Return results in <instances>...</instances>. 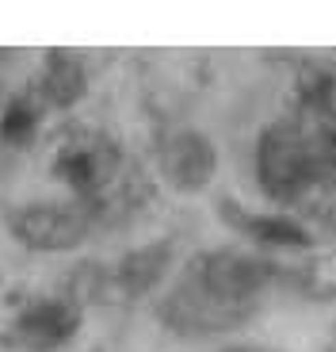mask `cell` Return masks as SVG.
Wrapping results in <instances>:
<instances>
[{
	"mask_svg": "<svg viewBox=\"0 0 336 352\" xmlns=\"http://www.w3.org/2000/svg\"><path fill=\"white\" fill-rule=\"evenodd\" d=\"M38 119H43V107H38V100L23 88L16 100H8V107L0 115V138L12 142V146H23V142L35 138Z\"/></svg>",
	"mask_w": 336,
	"mask_h": 352,
	"instance_id": "obj_8",
	"label": "cell"
},
{
	"mask_svg": "<svg viewBox=\"0 0 336 352\" xmlns=\"http://www.w3.org/2000/svg\"><path fill=\"white\" fill-rule=\"evenodd\" d=\"M53 176L92 214H104L107 203L126 188V161L115 138L99 131H73L53 153Z\"/></svg>",
	"mask_w": 336,
	"mask_h": 352,
	"instance_id": "obj_3",
	"label": "cell"
},
{
	"mask_svg": "<svg viewBox=\"0 0 336 352\" xmlns=\"http://www.w3.org/2000/svg\"><path fill=\"white\" fill-rule=\"evenodd\" d=\"M80 329V302L73 299H31L8 326V341L27 352H53Z\"/></svg>",
	"mask_w": 336,
	"mask_h": 352,
	"instance_id": "obj_5",
	"label": "cell"
},
{
	"mask_svg": "<svg viewBox=\"0 0 336 352\" xmlns=\"http://www.w3.org/2000/svg\"><path fill=\"white\" fill-rule=\"evenodd\" d=\"M96 214L77 199H62V203H23L8 214V230L23 241L27 249L38 253H65L77 249L80 241L92 234Z\"/></svg>",
	"mask_w": 336,
	"mask_h": 352,
	"instance_id": "obj_4",
	"label": "cell"
},
{
	"mask_svg": "<svg viewBox=\"0 0 336 352\" xmlns=\"http://www.w3.org/2000/svg\"><path fill=\"white\" fill-rule=\"evenodd\" d=\"M267 276L252 256L211 249L184 264L168 283L157 314L180 337H214L245 326L264 299Z\"/></svg>",
	"mask_w": 336,
	"mask_h": 352,
	"instance_id": "obj_1",
	"label": "cell"
},
{
	"mask_svg": "<svg viewBox=\"0 0 336 352\" xmlns=\"http://www.w3.org/2000/svg\"><path fill=\"white\" fill-rule=\"evenodd\" d=\"M214 165H218L214 146L199 131H176L168 134L165 146H160V168L172 180V188H180V192L203 188L214 176Z\"/></svg>",
	"mask_w": 336,
	"mask_h": 352,
	"instance_id": "obj_6",
	"label": "cell"
},
{
	"mask_svg": "<svg viewBox=\"0 0 336 352\" xmlns=\"http://www.w3.org/2000/svg\"><path fill=\"white\" fill-rule=\"evenodd\" d=\"M256 180L267 199L302 203L321 188H336V150L294 119H279L256 142Z\"/></svg>",
	"mask_w": 336,
	"mask_h": 352,
	"instance_id": "obj_2",
	"label": "cell"
},
{
	"mask_svg": "<svg viewBox=\"0 0 336 352\" xmlns=\"http://www.w3.org/2000/svg\"><path fill=\"white\" fill-rule=\"evenodd\" d=\"M248 234H256L260 241L267 245H310V234L298 226L294 219H260V222H248Z\"/></svg>",
	"mask_w": 336,
	"mask_h": 352,
	"instance_id": "obj_9",
	"label": "cell"
},
{
	"mask_svg": "<svg viewBox=\"0 0 336 352\" xmlns=\"http://www.w3.org/2000/svg\"><path fill=\"white\" fill-rule=\"evenodd\" d=\"M84 85H88L84 65L69 50H50L38 65V77L27 85V92L38 100L43 111H65L84 96Z\"/></svg>",
	"mask_w": 336,
	"mask_h": 352,
	"instance_id": "obj_7",
	"label": "cell"
}]
</instances>
